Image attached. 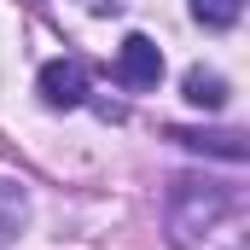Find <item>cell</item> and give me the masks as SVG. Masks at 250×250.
<instances>
[{
	"label": "cell",
	"mask_w": 250,
	"mask_h": 250,
	"mask_svg": "<svg viewBox=\"0 0 250 250\" xmlns=\"http://www.w3.org/2000/svg\"><path fill=\"white\" fill-rule=\"evenodd\" d=\"M35 87H41V99L53 111H76V105H87V64L82 59H47Z\"/></svg>",
	"instance_id": "1"
},
{
	"label": "cell",
	"mask_w": 250,
	"mask_h": 250,
	"mask_svg": "<svg viewBox=\"0 0 250 250\" xmlns=\"http://www.w3.org/2000/svg\"><path fill=\"white\" fill-rule=\"evenodd\" d=\"M117 82H123L128 93L157 87V82H163V47H157L151 35H128L123 47H117Z\"/></svg>",
	"instance_id": "2"
},
{
	"label": "cell",
	"mask_w": 250,
	"mask_h": 250,
	"mask_svg": "<svg viewBox=\"0 0 250 250\" xmlns=\"http://www.w3.org/2000/svg\"><path fill=\"white\" fill-rule=\"evenodd\" d=\"M227 215V192L209 187L204 181V192H198V181H181L175 187V227L181 233H192V227H209V221H221Z\"/></svg>",
	"instance_id": "3"
},
{
	"label": "cell",
	"mask_w": 250,
	"mask_h": 250,
	"mask_svg": "<svg viewBox=\"0 0 250 250\" xmlns=\"http://www.w3.org/2000/svg\"><path fill=\"white\" fill-rule=\"evenodd\" d=\"M169 140H181L192 151H209V157H227V163H245L250 146L245 134H233V128H221V134H204V128H169Z\"/></svg>",
	"instance_id": "4"
},
{
	"label": "cell",
	"mask_w": 250,
	"mask_h": 250,
	"mask_svg": "<svg viewBox=\"0 0 250 250\" xmlns=\"http://www.w3.org/2000/svg\"><path fill=\"white\" fill-rule=\"evenodd\" d=\"M181 87H187V99L198 105V111H221V105H227V82H221L215 70H204V64H192Z\"/></svg>",
	"instance_id": "5"
},
{
	"label": "cell",
	"mask_w": 250,
	"mask_h": 250,
	"mask_svg": "<svg viewBox=\"0 0 250 250\" xmlns=\"http://www.w3.org/2000/svg\"><path fill=\"white\" fill-rule=\"evenodd\" d=\"M192 18L204 29H233L239 23V0H192Z\"/></svg>",
	"instance_id": "6"
}]
</instances>
